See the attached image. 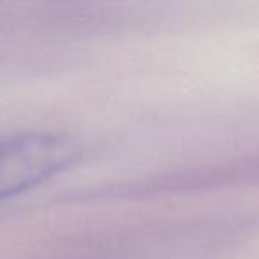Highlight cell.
Instances as JSON below:
<instances>
[{
	"mask_svg": "<svg viewBox=\"0 0 259 259\" xmlns=\"http://www.w3.org/2000/svg\"><path fill=\"white\" fill-rule=\"evenodd\" d=\"M80 156L73 137L29 132L0 141V201L43 183L68 169Z\"/></svg>",
	"mask_w": 259,
	"mask_h": 259,
	"instance_id": "1",
	"label": "cell"
}]
</instances>
